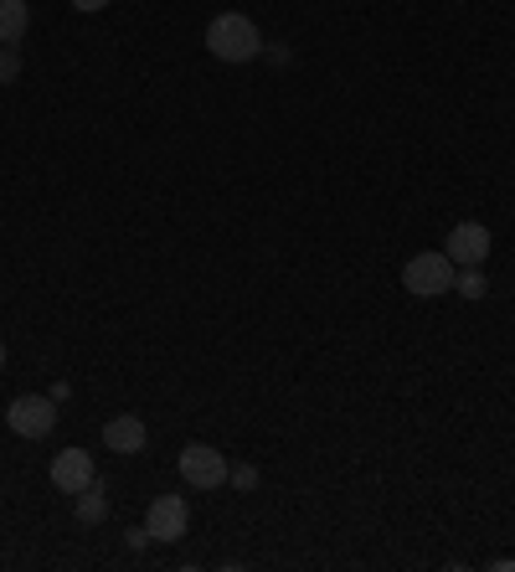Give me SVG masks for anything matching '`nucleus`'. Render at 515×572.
Here are the masks:
<instances>
[{"label": "nucleus", "mask_w": 515, "mask_h": 572, "mask_svg": "<svg viewBox=\"0 0 515 572\" xmlns=\"http://www.w3.org/2000/svg\"><path fill=\"white\" fill-rule=\"evenodd\" d=\"M454 258L443 253V248H434V253H417L407 258V269H402V289L417 299H434V295H449L454 289Z\"/></svg>", "instance_id": "2"}, {"label": "nucleus", "mask_w": 515, "mask_h": 572, "mask_svg": "<svg viewBox=\"0 0 515 572\" xmlns=\"http://www.w3.org/2000/svg\"><path fill=\"white\" fill-rule=\"evenodd\" d=\"M73 5H78V11H103L109 0H73Z\"/></svg>", "instance_id": "15"}, {"label": "nucleus", "mask_w": 515, "mask_h": 572, "mask_svg": "<svg viewBox=\"0 0 515 572\" xmlns=\"http://www.w3.org/2000/svg\"><path fill=\"white\" fill-rule=\"evenodd\" d=\"M16 73H21L16 47H0V83H16Z\"/></svg>", "instance_id": "12"}, {"label": "nucleus", "mask_w": 515, "mask_h": 572, "mask_svg": "<svg viewBox=\"0 0 515 572\" xmlns=\"http://www.w3.org/2000/svg\"><path fill=\"white\" fill-rule=\"evenodd\" d=\"M0 366H5V340H0Z\"/></svg>", "instance_id": "16"}, {"label": "nucleus", "mask_w": 515, "mask_h": 572, "mask_svg": "<svg viewBox=\"0 0 515 572\" xmlns=\"http://www.w3.org/2000/svg\"><path fill=\"white\" fill-rule=\"evenodd\" d=\"M206 52L217 62H253L263 52V37H258V26L242 11H222L212 26H206Z\"/></svg>", "instance_id": "1"}, {"label": "nucleus", "mask_w": 515, "mask_h": 572, "mask_svg": "<svg viewBox=\"0 0 515 572\" xmlns=\"http://www.w3.org/2000/svg\"><path fill=\"white\" fill-rule=\"evenodd\" d=\"M103 444H109L114 455H145L150 428H145L135 413H120V418H109V423H103Z\"/></svg>", "instance_id": "8"}, {"label": "nucleus", "mask_w": 515, "mask_h": 572, "mask_svg": "<svg viewBox=\"0 0 515 572\" xmlns=\"http://www.w3.org/2000/svg\"><path fill=\"white\" fill-rule=\"evenodd\" d=\"M227 480H233L238 490H253V485H258V470H253V464H238V470H227Z\"/></svg>", "instance_id": "13"}, {"label": "nucleus", "mask_w": 515, "mask_h": 572, "mask_svg": "<svg viewBox=\"0 0 515 572\" xmlns=\"http://www.w3.org/2000/svg\"><path fill=\"white\" fill-rule=\"evenodd\" d=\"M103 515H109V500H103V485L93 480V485L78 495V521H83V526H99Z\"/></svg>", "instance_id": "10"}, {"label": "nucleus", "mask_w": 515, "mask_h": 572, "mask_svg": "<svg viewBox=\"0 0 515 572\" xmlns=\"http://www.w3.org/2000/svg\"><path fill=\"white\" fill-rule=\"evenodd\" d=\"M145 547H150V532H145V526H139V532H129V552H145Z\"/></svg>", "instance_id": "14"}, {"label": "nucleus", "mask_w": 515, "mask_h": 572, "mask_svg": "<svg viewBox=\"0 0 515 572\" xmlns=\"http://www.w3.org/2000/svg\"><path fill=\"white\" fill-rule=\"evenodd\" d=\"M5 423H11V434H21V438H47L58 428V402H52V397H16Z\"/></svg>", "instance_id": "4"}, {"label": "nucleus", "mask_w": 515, "mask_h": 572, "mask_svg": "<svg viewBox=\"0 0 515 572\" xmlns=\"http://www.w3.org/2000/svg\"><path fill=\"white\" fill-rule=\"evenodd\" d=\"M32 26V5L26 0H0V47H16Z\"/></svg>", "instance_id": "9"}, {"label": "nucleus", "mask_w": 515, "mask_h": 572, "mask_svg": "<svg viewBox=\"0 0 515 572\" xmlns=\"http://www.w3.org/2000/svg\"><path fill=\"white\" fill-rule=\"evenodd\" d=\"M93 480H99V474H93V455H88V449H62V455L52 459V485H58L62 495H83Z\"/></svg>", "instance_id": "7"}, {"label": "nucleus", "mask_w": 515, "mask_h": 572, "mask_svg": "<svg viewBox=\"0 0 515 572\" xmlns=\"http://www.w3.org/2000/svg\"><path fill=\"white\" fill-rule=\"evenodd\" d=\"M180 480L191 490H222L227 485V455H217L212 444H186L180 449Z\"/></svg>", "instance_id": "3"}, {"label": "nucleus", "mask_w": 515, "mask_h": 572, "mask_svg": "<svg viewBox=\"0 0 515 572\" xmlns=\"http://www.w3.org/2000/svg\"><path fill=\"white\" fill-rule=\"evenodd\" d=\"M454 289H459L464 299H485V295H490V284H485V274H479V269H459V274H454Z\"/></svg>", "instance_id": "11"}, {"label": "nucleus", "mask_w": 515, "mask_h": 572, "mask_svg": "<svg viewBox=\"0 0 515 572\" xmlns=\"http://www.w3.org/2000/svg\"><path fill=\"white\" fill-rule=\"evenodd\" d=\"M186 526H191V511H186L180 495H155V500H150V515H145L150 542H180Z\"/></svg>", "instance_id": "6"}, {"label": "nucleus", "mask_w": 515, "mask_h": 572, "mask_svg": "<svg viewBox=\"0 0 515 572\" xmlns=\"http://www.w3.org/2000/svg\"><path fill=\"white\" fill-rule=\"evenodd\" d=\"M490 248H495V237H490L485 222H459L449 233V243H443V253L454 258V269H479L490 258Z\"/></svg>", "instance_id": "5"}]
</instances>
